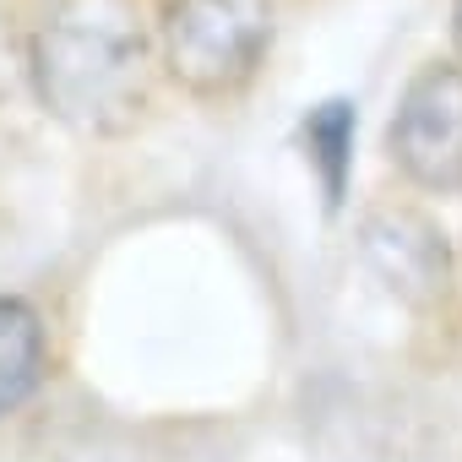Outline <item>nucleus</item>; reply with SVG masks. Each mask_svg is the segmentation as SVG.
I'll use <instances>...</instances> for the list:
<instances>
[{
  "instance_id": "f257e3e1",
  "label": "nucleus",
  "mask_w": 462,
  "mask_h": 462,
  "mask_svg": "<svg viewBox=\"0 0 462 462\" xmlns=\"http://www.w3.org/2000/svg\"><path fill=\"white\" fill-rule=\"evenodd\" d=\"M142 60L147 44L136 23L109 0H77L33 39L39 104L88 136H120L142 115Z\"/></svg>"
},
{
  "instance_id": "f03ea898",
  "label": "nucleus",
  "mask_w": 462,
  "mask_h": 462,
  "mask_svg": "<svg viewBox=\"0 0 462 462\" xmlns=\"http://www.w3.org/2000/svg\"><path fill=\"white\" fill-rule=\"evenodd\" d=\"M273 44V0H169L163 66L196 98L240 93Z\"/></svg>"
},
{
  "instance_id": "7ed1b4c3",
  "label": "nucleus",
  "mask_w": 462,
  "mask_h": 462,
  "mask_svg": "<svg viewBox=\"0 0 462 462\" xmlns=\"http://www.w3.org/2000/svg\"><path fill=\"white\" fill-rule=\"evenodd\" d=\"M392 163L435 196L462 190V66H424L386 125Z\"/></svg>"
},
{
  "instance_id": "20e7f679",
  "label": "nucleus",
  "mask_w": 462,
  "mask_h": 462,
  "mask_svg": "<svg viewBox=\"0 0 462 462\" xmlns=\"http://www.w3.org/2000/svg\"><path fill=\"white\" fill-rule=\"evenodd\" d=\"M359 262L392 300L413 310H430L451 294V245L413 207H381L359 223Z\"/></svg>"
},
{
  "instance_id": "39448f33",
  "label": "nucleus",
  "mask_w": 462,
  "mask_h": 462,
  "mask_svg": "<svg viewBox=\"0 0 462 462\" xmlns=\"http://www.w3.org/2000/svg\"><path fill=\"white\" fill-rule=\"evenodd\" d=\"M50 370V332L44 316L17 300V294H0V419L17 413Z\"/></svg>"
},
{
  "instance_id": "423d86ee",
  "label": "nucleus",
  "mask_w": 462,
  "mask_h": 462,
  "mask_svg": "<svg viewBox=\"0 0 462 462\" xmlns=\"http://www.w3.org/2000/svg\"><path fill=\"white\" fill-rule=\"evenodd\" d=\"M354 125H359L354 98H321V104H310L305 120H300V147H305V163H310L316 180H321V201H327V212H337V207L348 201Z\"/></svg>"
},
{
  "instance_id": "0eeeda50",
  "label": "nucleus",
  "mask_w": 462,
  "mask_h": 462,
  "mask_svg": "<svg viewBox=\"0 0 462 462\" xmlns=\"http://www.w3.org/2000/svg\"><path fill=\"white\" fill-rule=\"evenodd\" d=\"M451 44H457V55H462V0L451 6Z\"/></svg>"
}]
</instances>
